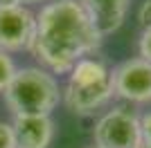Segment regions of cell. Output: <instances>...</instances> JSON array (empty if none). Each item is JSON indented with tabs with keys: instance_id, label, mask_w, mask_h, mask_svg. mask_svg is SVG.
Segmentation results:
<instances>
[{
	"instance_id": "obj_1",
	"label": "cell",
	"mask_w": 151,
	"mask_h": 148,
	"mask_svg": "<svg viewBox=\"0 0 151 148\" xmlns=\"http://www.w3.org/2000/svg\"><path fill=\"white\" fill-rule=\"evenodd\" d=\"M104 43L79 0H50L36 14L32 54L50 74H68Z\"/></svg>"
},
{
	"instance_id": "obj_2",
	"label": "cell",
	"mask_w": 151,
	"mask_h": 148,
	"mask_svg": "<svg viewBox=\"0 0 151 148\" xmlns=\"http://www.w3.org/2000/svg\"><path fill=\"white\" fill-rule=\"evenodd\" d=\"M2 94L14 117H50L61 101L59 81L43 68L16 70Z\"/></svg>"
},
{
	"instance_id": "obj_3",
	"label": "cell",
	"mask_w": 151,
	"mask_h": 148,
	"mask_svg": "<svg viewBox=\"0 0 151 148\" xmlns=\"http://www.w3.org/2000/svg\"><path fill=\"white\" fill-rule=\"evenodd\" d=\"M113 99L111 68L101 58L86 56L68 72V83L61 90V101L75 115H93Z\"/></svg>"
},
{
	"instance_id": "obj_4",
	"label": "cell",
	"mask_w": 151,
	"mask_h": 148,
	"mask_svg": "<svg viewBox=\"0 0 151 148\" xmlns=\"http://www.w3.org/2000/svg\"><path fill=\"white\" fill-rule=\"evenodd\" d=\"M95 148H142L140 115L126 105L106 110L95 123Z\"/></svg>"
},
{
	"instance_id": "obj_5",
	"label": "cell",
	"mask_w": 151,
	"mask_h": 148,
	"mask_svg": "<svg viewBox=\"0 0 151 148\" xmlns=\"http://www.w3.org/2000/svg\"><path fill=\"white\" fill-rule=\"evenodd\" d=\"M113 97L126 103H151V63L133 56L111 70Z\"/></svg>"
},
{
	"instance_id": "obj_6",
	"label": "cell",
	"mask_w": 151,
	"mask_h": 148,
	"mask_svg": "<svg viewBox=\"0 0 151 148\" xmlns=\"http://www.w3.org/2000/svg\"><path fill=\"white\" fill-rule=\"evenodd\" d=\"M36 34V14L29 7L0 2V49H29Z\"/></svg>"
},
{
	"instance_id": "obj_7",
	"label": "cell",
	"mask_w": 151,
	"mask_h": 148,
	"mask_svg": "<svg viewBox=\"0 0 151 148\" xmlns=\"http://www.w3.org/2000/svg\"><path fill=\"white\" fill-rule=\"evenodd\" d=\"M12 132L16 148H50L54 121L52 117H14Z\"/></svg>"
},
{
	"instance_id": "obj_8",
	"label": "cell",
	"mask_w": 151,
	"mask_h": 148,
	"mask_svg": "<svg viewBox=\"0 0 151 148\" xmlns=\"http://www.w3.org/2000/svg\"><path fill=\"white\" fill-rule=\"evenodd\" d=\"M79 2L90 16L97 31L106 38L122 27L131 0H79Z\"/></svg>"
},
{
	"instance_id": "obj_9",
	"label": "cell",
	"mask_w": 151,
	"mask_h": 148,
	"mask_svg": "<svg viewBox=\"0 0 151 148\" xmlns=\"http://www.w3.org/2000/svg\"><path fill=\"white\" fill-rule=\"evenodd\" d=\"M16 63H14V58L9 56V52H2L0 49V92H5L7 85L12 83L14 74H16Z\"/></svg>"
},
{
	"instance_id": "obj_10",
	"label": "cell",
	"mask_w": 151,
	"mask_h": 148,
	"mask_svg": "<svg viewBox=\"0 0 151 148\" xmlns=\"http://www.w3.org/2000/svg\"><path fill=\"white\" fill-rule=\"evenodd\" d=\"M138 54H140V58H145V61L151 63V27L149 29H142V34H140V38H138Z\"/></svg>"
},
{
	"instance_id": "obj_11",
	"label": "cell",
	"mask_w": 151,
	"mask_h": 148,
	"mask_svg": "<svg viewBox=\"0 0 151 148\" xmlns=\"http://www.w3.org/2000/svg\"><path fill=\"white\" fill-rule=\"evenodd\" d=\"M138 23L142 29L151 27V0H142L138 7Z\"/></svg>"
},
{
	"instance_id": "obj_12",
	"label": "cell",
	"mask_w": 151,
	"mask_h": 148,
	"mask_svg": "<svg viewBox=\"0 0 151 148\" xmlns=\"http://www.w3.org/2000/svg\"><path fill=\"white\" fill-rule=\"evenodd\" d=\"M0 148H16L14 132H12V123L0 121Z\"/></svg>"
},
{
	"instance_id": "obj_13",
	"label": "cell",
	"mask_w": 151,
	"mask_h": 148,
	"mask_svg": "<svg viewBox=\"0 0 151 148\" xmlns=\"http://www.w3.org/2000/svg\"><path fill=\"white\" fill-rule=\"evenodd\" d=\"M140 126H142V148H151V112L140 115Z\"/></svg>"
},
{
	"instance_id": "obj_14",
	"label": "cell",
	"mask_w": 151,
	"mask_h": 148,
	"mask_svg": "<svg viewBox=\"0 0 151 148\" xmlns=\"http://www.w3.org/2000/svg\"><path fill=\"white\" fill-rule=\"evenodd\" d=\"M0 2H14V5L29 7V5H36V2H50V0H0Z\"/></svg>"
},
{
	"instance_id": "obj_15",
	"label": "cell",
	"mask_w": 151,
	"mask_h": 148,
	"mask_svg": "<svg viewBox=\"0 0 151 148\" xmlns=\"http://www.w3.org/2000/svg\"><path fill=\"white\" fill-rule=\"evenodd\" d=\"M93 148H95V146H93Z\"/></svg>"
}]
</instances>
